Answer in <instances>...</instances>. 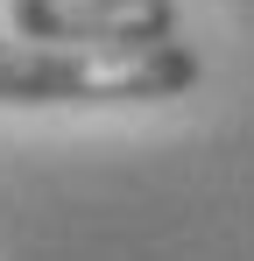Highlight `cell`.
<instances>
[{
	"label": "cell",
	"instance_id": "1",
	"mask_svg": "<svg viewBox=\"0 0 254 261\" xmlns=\"http://www.w3.org/2000/svg\"><path fill=\"white\" fill-rule=\"evenodd\" d=\"M198 85V57L163 43H0V106H134Z\"/></svg>",
	"mask_w": 254,
	"mask_h": 261
},
{
	"label": "cell",
	"instance_id": "2",
	"mask_svg": "<svg viewBox=\"0 0 254 261\" xmlns=\"http://www.w3.org/2000/svg\"><path fill=\"white\" fill-rule=\"evenodd\" d=\"M14 36L36 43H163L176 36V0H7Z\"/></svg>",
	"mask_w": 254,
	"mask_h": 261
}]
</instances>
